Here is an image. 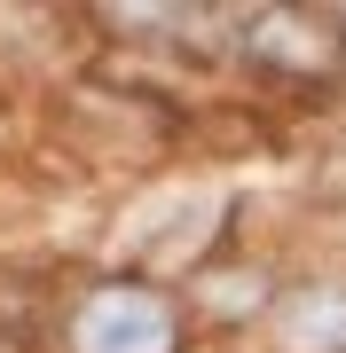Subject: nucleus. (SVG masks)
Wrapping results in <instances>:
<instances>
[{"instance_id":"obj_1","label":"nucleus","mask_w":346,"mask_h":353,"mask_svg":"<svg viewBox=\"0 0 346 353\" xmlns=\"http://www.w3.org/2000/svg\"><path fill=\"white\" fill-rule=\"evenodd\" d=\"M71 353H181V314L157 283H95L71 314Z\"/></svg>"},{"instance_id":"obj_2","label":"nucleus","mask_w":346,"mask_h":353,"mask_svg":"<svg viewBox=\"0 0 346 353\" xmlns=\"http://www.w3.org/2000/svg\"><path fill=\"white\" fill-rule=\"evenodd\" d=\"M276 353H346V290H291L276 306Z\"/></svg>"}]
</instances>
